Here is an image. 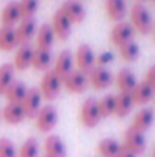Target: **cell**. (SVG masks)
<instances>
[{
  "label": "cell",
  "instance_id": "1",
  "mask_svg": "<svg viewBox=\"0 0 155 157\" xmlns=\"http://www.w3.org/2000/svg\"><path fill=\"white\" fill-rule=\"evenodd\" d=\"M129 17H131V26L132 29H135L138 34L142 35H146L152 31V17H151V12L142 5V3H135L132 8H131V12H129Z\"/></svg>",
  "mask_w": 155,
  "mask_h": 157
},
{
  "label": "cell",
  "instance_id": "2",
  "mask_svg": "<svg viewBox=\"0 0 155 157\" xmlns=\"http://www.w3.org/2000/svg\"><path fill=\"white\" fill-rule=\"evenodd\" d=\"M125 150H128L129 153H132L134 156H140L145 153L146 150V139H145V133H140L134 128H128L123 134V145Z\"/></svg>",
  "mask_w": 155,
  "mask_h": 157
},
{
  "label": "cell",
  "instance_id": "3",
  "mask_svg": "<svg viewBox=\"0 0 155 157\" xmlns=\"http://www.w3.org/2000/svg\"><path fill=\"white\" fill-rule=\"evenodd\" d=\"M61 86H62V81L56 76V73L53 70H47L41 78V84L38 90L43 98H46L47 101H53L59 95Z\"/></svg>",
  "mask_w": 155,
  "mask_h": 157
},
{
  "label": "cell",
  "instance_id": "4",
  "mask_svg": "<svg viewBox=\"0 0 155 157\" xmlns=\"http://www.w3.org/2000/svg\"><path fill=\"white\" fill-rule=\"evenodd\" d=\"M79 119H81V124L85 128H94L99 124V121L102 117H101V113H99V108H98V102L94 99L88 98L87 101H84V104L81 105Z\"/></svg>",
  "mask_w": 155,
  "mask_h": 157
},
{
  "label": "cell",
  "instance_id": "5",
  "mask_svg": "<svg viewBox=\"0 0 155 157\" xmlns=\"http://www.w3.org/2000/svg\"><path fill=\"white\" fill-rule=\"evenodd\" d=\"M35 119H37V128L41 133H49L55 128V125L58 122V111L53 105L41 107L38 114L35 116Z\"/></svg>",
  "mask_w": 155,
  "mask_h": 157
},
{
  "label": "cell",
  "instance_id": "6",
  "mask_svg": "<svg viewBox=\"0 0 155 157\" xmlns=\"http://www.w3.org/2000/svg\"><path fill=\"white\" fill-rule=\"evenodd\" d=\"M41 93L38 89H28L23 101H21V108L24 111L26 117H35L41 108Z\"/></svg>",
  "mask_w": 155,
  "mask_h": 157
},
{
  "label": "cell",
  "instance_id": "7",
  "mask_svg": "<svg viewBox=\"0 0 155 157\" xmlns=\"http://www.w3.org/2000/svg\"><path fill=\"white\" fill-rule=\"evenodd\" d=\"M132 37H134V29L126 21H119L117 25H114V28L109 32V41L117 48L128 41H132Z\"/></svg>",
  "mask_w": 155,
  "mask_h": 157
},
{
  "label": "cell",
  "instance_id": "8",
  "mask_svg": "<svg viewBox=\"0 0 155 157\" xmlns=\"http://www.w3.org/2000/svg\"><path fill=\"white\" fill-rule=\"evenodd\" d=\"M62 86L70 93H82L88 86V78L85 73H82L79 70H73L62 79Z\"/></svg>",
  "mask_w": 155,
  "mask_h": 157
},
{
  "label": "cell",
  "instance_id": "9",
  "mask_svg": "<svg viewBox=\"0 0 155 157\" xmlns=\"http://www.w3.org/2000/svg\"><path fill=\"white\" fill-rule=\"evenodd\" d=\"M61 12L70 20L72 25L82 23L85 18V8L79 0H65L61 6Z\"/></svg>",
  "mask_w": 155,
  "mask_h": 157
},
{
  "label": "cell",
  "instance_id": "10",
  "mask_svg": "<svg viewBox=\"0 0 155 157\" xmlns=\"http://www.w3.org/2000/svg\"><path fill=\"white\" fill-rule=\"evenodd\" d=\"M75 63L78 66V70L87 75L94 67V53H93V49L88 44H81L78 48V51H76Z\"/></svg>",
  "mask_w": 155,
  "mask_h": 157
},
{
  "label": "cell",
  "instance_id": "11",
  "mask_svg": "<svg viewBox=\"0 0 155 157\" xmlns=\"http://www.w3.org/2000/svg\"><path fill=\"white\" fill-rule=\"evenodd\" d=\"M52 29L55 32V37H58L61 41L67 40L72 34V23L70 20L61 12V9H58L55 14H53V18H52Z\"/></svg>",
  "mask_w": 155,
  "mask_h": 157
},
{
  "label": "cell",
  "instance_id": "12",
  "mask_svg": "<svg viewBox=\"0 0 155 157\" xmlns=\"http://www.w3.org/2000/svg\"><path fill=\"white\" fill-rule=\"evenodd\" d=\"M37 32V20L35 18H23L18 25V28L15 29V37H17V43L20 46L23 44H29V41L34 38Z\"/></svg>",
  "mask_w": 155,
  "mask_h": 157
},
{
  "label": "cell",
  "instance_id": "13",
  "mask_svg": "<svg viewBox=\"0 0 155 157\" xmlns=\"http://www.w3.org/2000/svg\"><path fill=\"white\" fill-rule=\"evenodd\" d=\"M87 78H88V82L96 90H105L113 82V75L105 67H93L88 72V76Z\"/></svg>",
  "mask_w": 155,
  "mask_h": 157
},
{
  "label": "cell",
  "instance_id": "14",
  "mask_svg": "<svg viewBox=\"0 0 155 157\" xmlns=\"http://www.w3.org/2000/svg\"><path fill=\"white\" fill-rule=\"evenodd\" d=\"M73 64H75V59H73V55L68 51H62V52L58 55L56 61H55V66H53V72L56 73V76L62 81L68 73L73 72Z\"/></svg>",
  "mask_w": 155,
  "mask_h": 157
},
{
  "label": "cell",
  "instance_id": "15",
  "mask_svg": "<svg viewBox=\"0 0 155 157\" xmlns=\"http://www.w3.org/2000/svg\"><path fill=\"white\" fill-rule=\"evenodd\" d=\"M154 119H155L154 111H152L151 108H142V110L134 116L131 128H134V130H137V131H140V133H145L146 130H149V128L152 127Z\"/></svg>",
  "mask_w": 155,
  "mask_h": 157
},
{
  "label": "cell",
  "instance_id": "16",
  "mask_svg": "<svg viewBox=\"0 0 155 157\" xmlns=\"http://www.w3.org/2000/svg\"><path fill=\"white\" fill-rule=\"evenodd\" d=\"M131 98H132L134 105H145L154 98V89L145 81L137 82V86L131 92Z\"/></svg>",
  "mask_w": 155,
  "mask_h": 157
},
{
  "label": "cell",
  "instance_id": "17",
  "mask_svg": "<svg viewBox=\"0 0 155 157\" xmlns=\"http://www.w3.org/2000/svg\"><path fill=\"white\" fill-rule=\"evenodd\" d=\"M116 82H117V87H119L120 93H131L134 90V87L137 86L135 75L129 69L119 70V73L116 76Z\"/></svg>",
  "mask_w": 155,
  "mask_h": 157
},
{
  "label": "cell",
  "instance_id": "18",
  "mask_svg": "<svg viewBox=\"0 0 155 157\" xmlns=\"http://www.w3.org/2000/svg\"><path fill=\"white\" fill-rule=\"evenodd\" d=\"M105 11L109 20L119 23L126 15V2L125 0H105Z\"/></svg>",
  "mask_w": 155,
  "mask_h": 157
},
{
  "label": "cell",
  "instance_id": "19",
  "mask_svg": "<svg viewBox=\"0 0 155 157\" xmlns=\"http://www.w3.org/2000/svg\"><path fill=\"white\" fill-rule=\"evenodd\" d=\"M46 157H67V150L64 142L58 136H49L44 140Z\"/></svg>",
  "mask_w": 155,
  "mask_h": 157
},
{
  "label": "cell",
  "instance_id": "20",
  "mask_svg": "<svg viewBox=\"0 0 155 157\" xmlns=\"http://www.w3.org/2000/svg\"><path fill=\"white\" fill-rule=\"evenodd\" d=\"M32 53L34 49L31 44H23L18 48V51L15 53V58H14V69L17 70H26L28 67H31V63H32Z\"/></svg>",
  "mask_w": 155,
  "mask_h": 157
},
{
  "label": "cell",
  "instance_id": "21",
  "mask_svg": "<svg viewBox=\"0 0 155 157\" xmlns=\"http://www.w3.org/2000/svg\"><path fill=\"white\" fill-rule=\"evenodd\" d=\"M114 98H116L114 116H117V117H126V116L131 113L132 107H134L131 93H119V95H116Z\"/></svg>",
  "mask_w": 155,
  "mask_h": 157
},
{
  "label": "cell",
  "instance_id": "22",
  "mask_svg": "<svg viewBox=\"0 0 155 157\" xmlns=\"http://www.w3.org/2000/svg\"><path fill=\"white\" fill-rule=\"evenodd\" d=\"M53 41H55V32H53L50 25L44 23V25L38 29V34H37V48H38V49L50 51Z\"/></svg>",
  "mask_w": 155,
  "mask_h": 157
},
{
  "label": "cell",
  "instance_id": "23",
  "mask_svg": "<svg viewBox=\"0 0 155 157\" xmlns=\"http://www.w3.org/2000/svg\"><path fill=\"white\" fill-rule=\"evenodd\" d=\"M0 20H2V25H3L5 28H12V26L20 20V11H18L17 2H11V3H8V5L3 8Z\"/></svg>",
  "mask_w": 155,
  "mask_h": 157
},
{
  "label": "cell",
  "instance_id": "24",
  "mask_svg": "<svg viewBox=\"0 0 155 157\" xmlns=\"http://www.w3.org/2000/svg\"><path fill=\"white\" fill-rule=\"evenodd\" d=\"M52 63V53L50 51L46 49H34L32 53V63L31 67H34L35 70H47Z\"/></svg>",
  "mask_w": 155,
  "mask_h": 157
},
{
  "label": "cell",
  "instance_id": "25",
  "mask_svg": "<svg viewBox=\"0 0 155 157\" xmlns=\"http://www.w3.org/2000/svg\"><path fill=\"white\" fill-rule=\"evenodd\" d=\"M26 92H28V89H26V86L23 82H20V81L12 82L8 87V90L5 92V96L8 99V104H21Z\"/></svg>",
  "mask_w": 155,
  "mask_h": 157
},
{
  "label": "cell",
  "instance_id": "26",
  "mask_svg": "<svg viewBox=\"0 0 155 157\" xmlns=\"http://www.w3.org/2000/svg\"><path fill=\"white\" fill-rule=\"evenodd\" d=\"M2 116L8 124H20L26 116L21 108V104H8L2 110Z\"/></svg>",
  "mask_w": 155,
  "mask_h": 157
},
{
  "label": "cell",
  "instance_id": "27",
  "mask_svg": "<svg viewBox=\"0 0 155 157\" xmlns=\"http://www.w3.org/2000/svg\"><path fill=\"white\" fill-rule=\"evenodd\" d=\"M122 145L116 139H102L98 144V153L101 157H117Z\"/></svg>",
  "mask_w": 155,
  "mask_h": 157
},
{
  "label": "cell",
  "instance_id": "28",
  "mask_svg": "<svg viewBox=\"0 0 155 157\" xmlns=\"http://www.w3.org/2000/svg\"><path fill=\"white\" fill-rule=\"evenodd\" d=\"M17 37H15V29L12 28H0V51H12L17 46Z\"/></svg>",
  "mask_w": 155,
  "mask_h": 157
},
{
  "label": "cell",
  "instance_id": "29",
  "mask_svg": "<svg viewBox=\"0 0 155 157\" xmlns=\"http://www.w3.org/2000/svg\"><path fill=\"white\" fill-rule=\"evenodd\" d=\"M119 53H120V58L126 63H132L138 58L140 55V48L137 43L134 41H128L122 46H119Z\"/></svg>",
  "mask_w": 155,
  "mask_h": 157
},
{
  "label": "cell",
  "instance_id": "30",
  "mask_svg": "<svg viewBox=\"0 0 155 157\" xmlns=\"http://www.w3.org/2000/svg\"><path fill=\"white\" fill-rule=\"evenodd\" d=\"M18 11H20V18H34L35 12L38 11L40 0H20L17 2Z\"/></svg>",
  "mask_w": 155,
  "mask_h": 157
},
{
  "label": "cell",
  "instance_id": "31",
  "mask_svg": "<svg viewBox=\"0 0 155 157\" xmlns=\"http://www.w3.org/2000/svg\"><path fill=\"white\" fill-rule=\"evenodd\" d=\"M12 82H14V66L3 64L0 67V95H5V92Z\"/></svg>",
  "mask_w": 155,
  "mask_h": 157
},
{
  "label": "cell",
  "instance_id": "32",
  "mask_svg": "<svg viewBox=\"0 0 155 157\" xmlns=\"http://www.w3.org/2000/svg\"><path fill=\"white\" fill-rule=\"evenodd\" d=\"M114 107H116V98L114 95H106L101 101H98V108L101 113V117H108L114 114Z\"/></svg>",
  "mask_w": 155,
  "mask_h": 157
},
{
  "label": "cell",
  "instance_id": "33",
  "mask_svg": "<svg viewBox=\"0 0 155 157\" xmlns=\"http://www.w3.org/2000/svg\"><path fill=\"white\" fill-rule=\"evenodd\" d=\"M17 157H38V142L35 139H32V137L28 139L21 145Z\"/></svg>",
  "mask_w": 155,
  "mask_h": 157
},
{
  "label": "cell",
  "instance_id": "34",
  "mask_svg": "<svg viewBox=\"0 0 155 157\" xmlns=\"http://www.w3.org/2000/svg\"><path fill=\"white\" fill-rule=\"evenodd\" d=\"M0 157H17V150L11 140L0 139Z\"/></svg>",
  "mask_w": 155,
  "mask_h": 157
},
{
  "label": "cell",
  "instance_id": "35",
  "mask_svg": "<svg viewBox=\"0 0 155 157\" xmlns=\"http://www.w3.org/2000/svg\"><path fill=\"white\" fill-rule=\"evenodd\" d=\"M113 61V53L111 52H102L99 56L94 58V67H105Z\"/></svg>",
  "mask_w": 155,
  "mask_h": 157
},
{
  "label": "cell",
  "instance_id": "36",
  "mask_svg": "<svg viewBox=\"0 0 155 157\" xmlns=\"http://www.w3.org/2000/svg\"><path fill=\"white\" fill-rule=\"evenodd\" d=\"M145 82L149 84L155 90V64L148 69V72H146V75H145Z\"/></svg>",
  "mask_w": 155,
  "mask_h": 157
},
{
  "label": "cell",
  "instance_id": "37",
  "mask_svg": "<svg viewBox=\"0 0 155 157\" xmlns=\"http://www.w3.org/2000/svg\"><path fill=\"white\" fill-rule=\"evenodd\" d=\"M117 157H135L132 153H129L128 150H125L123 147H122V150H120V153H119V156Z\"/></svg>",
  "mask_w": 155,
  "mask_h": 157
},
{
  "label": "cell",
  "instance_id": "38",
  "mask_svg": "<svg viewBox=\"0 0 155 157\" xmlns=\"http://www.w3.org/2000/svg\"><path fill=\"white\" fill-rule=\"evenodd\" d=\"M152 32H154V38H155V23H154V26H152Z\"/></svg>",
  "mask_w": 155,
  "mask_h": 157
},
{
  "label": "cell",
  "instance_id": "39",
  "mask_svg": "<svg viewBox=\"0 0 155 157\" xmlns=\"http://www.w3.org/2000/svg\"><path fill=\"white\" fill-rule=\"evenodd\" d=\"M152 157H155V147H154V151H152Z\"/></svg>",
  "mask_w": 155,
  "mask_h": 157
},
{
  "label": "cell",
  "instance_id": "40",
  "mask_svg": "<svg viewBox=\"0 0 155 157\" xmlns=\"http://www.w3.org/2000/svg\"><path fill=\"white\" fill-rule=\"evenodd\" d=\"M152 99H154V105H155V93H154V98H152Z\"/></svg>",
  "mask_w": 155,
  "mask_h": 157
},
{
  "label": "cell",
  "instance_id": "41",
  "mask_svg": "<svg viewBox=\"0 0 155 157\" xmlns=\"http://www.w3.org/2000/svg\"><path fill=\"white\" fill-rule=\"evenodd\" d=\"M137 2H145V0H137Z\"/></svg>",
  "mask_w": 155,
  "mask_h": 157
},
{
  "label": "cell",
  "instance_id": "42",
  "mask_svg": "<svg viewBox=\"0 0 155 157\" xmlns=\"http://www.w3.org/2000/svg\"><path fill=\"white\" fill-rule=\"evenodd\" d=\"M152 2H154V3H155V0H152Z\"/></svg>",
  "mask_w": 155,
  "mask_h": 157
}]
</instances>
